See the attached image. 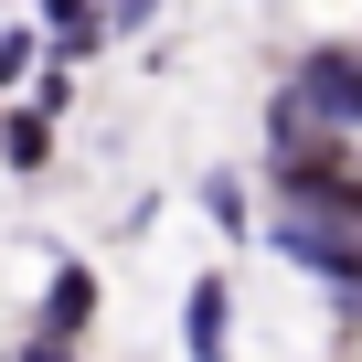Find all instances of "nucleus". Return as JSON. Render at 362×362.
Returning a JSON list of instances; mask_svg holds the SVG:
<instances>
[{
    "instance_id": "2",
    "label": "nucleus",
    "mask_w": 362,
    "mask_h": 362,
    "mask_svg": "<svg viewBox=\"0 0 362 362\" xmlns=\"http://www.w3.org/2000/svg\"><path fill=\"white\" fill-rule=\"evenodd\" d=\"M298 96H309L330 128H351V117H362V54H341V43L309 54V64H298Z\"/></svg>"
},
{
    "instance_id": "5",
    "label": "nucleus",
    "mask_w": 362,
    "mask_h": 362,
    "mask_svg": "<svg viewBox=\"0 0 362 362\" xmlns=\"http://www.w3.org/2000/svg\"><path fill=\"white\" fill-rule=\"evenodd\" d=\"M0 149H11V160L33 170V160H43V107H33V117H11V128H0Z\"/></svg>"
},
{
    "instance_id": "1",
    "label": "nucleus",
    "mask_w": 362,
    "mask_h": 362,
    "mask_svg": "<svg viewBox=\"0 0 362 362\" xmlns=\"http://www.w3.org/2000/svg\"><path fill=\"white\" fill-rule=\"evenodd\" d=\"M277 256L309 267V277H330V288H362V224H341V214H288Z\"/></svg>"
},
{
    "instance_id": "4",
    "label": "nucleus",
    "mask_w": 362,
    "mask_h": 362,
    "mask_svg": "<svg viewBox=\"0 0 362 362\" xmlns=\"http://www.w3.org/2000/svg\"><path fill=\"white\" fill-rule=\"evenodd\" d=\"M224 309H235V298H224V288L203 277V288H192V320H181V341H192V362H224Z\"/></svg>"
},
{
    "instance_id": "6",
    "label": "nucleus",
    "mask_w": 362,
    "mask_h": 362,
    "mask_svg": "<svg viewBox=\"0 0 362 362\" xmlns=\"http://www.w3.org/2000/svg\"><path fill=\"white\" fill-rule=\"evenodd\" d=\"M22 54H33V43H22V33H0V75H22Z\"/></svg>"
},
{
    "instance_id": "7",
    "label": "nucleus",
    "mask_w": 362,
    "mask_h": 362,
    "mask_svg": "<svg viewBox=\"0 0 362 362\" xmlns=\"http://www.w3.org/2000/svg\"><path fill=\"white\" fill-rule=\"evenodd\" d=\"M33 362H64V351H33Z\"/></svg>"
},
{
    "instance_id": "3",
    "label": "nucleus",
    "mask_w": 362,
    "mask_h": 362,
    "mask_svg": "<svg viewBox=\"0 0 362 362\" xmlns=\"http://www.w3.org/2000/svg\"><path fill=\"white\" fill-rule=\"evenodd\" d=\"M86 320H96V277H86V267H54V288H43V330L75 341Z\"/></svg>"
}]
</instances>
